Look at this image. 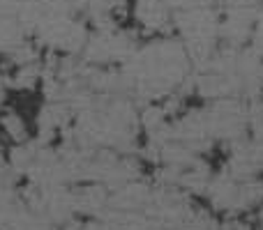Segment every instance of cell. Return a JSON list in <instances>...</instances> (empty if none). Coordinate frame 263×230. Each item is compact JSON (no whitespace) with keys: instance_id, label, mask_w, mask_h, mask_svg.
<instances>
[{"instance_id":"obj_1","label":"cell","mask_w":263,"mask_h":230,"mask_svg":"<svg viewBox=\"0 0 263 230\" xmlns=\"http://www.w3.org/2000/svg\"><path fill=\"white\" fill-rule=\"evenodd\" d=\"M0 129L12 143H23L30 140V127H28L26 117L14 109H3L0 113Z\"/></svg>"}]
</instances>
